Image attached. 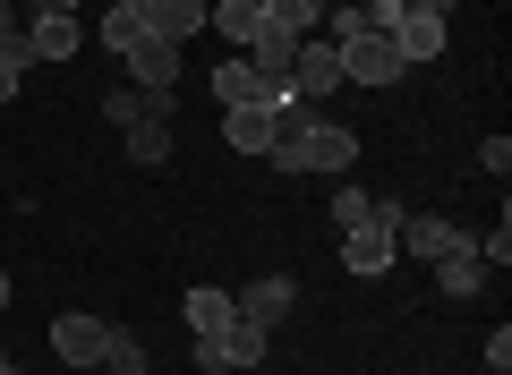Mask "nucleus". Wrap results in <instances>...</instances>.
I'll return each instance as SVG.
<instances>
[{
    "mask_svg": "<svg viewBox=\"0 0 512 375\" xmlns=\"http://www.w3.org/2000/svg\"><path fill=\"white\" fill-rule=\"evenodd\" d=\"M274 162H282V171H350V162H359V137H350V128L342 120H325V111H308V120H299V128H282V137H274Z\"/></svg>",
    "mask_w": 512,
    "mask_h": 375,
    "instance_id": "nucleus-1",
    "label": "nucleus"
},
{
    "mask_svg": "<svg viewBox=\"0 0 512 375\" xmlns=\"http://www.w3.org/2000/svg\"><path fill=\"white\" fill-rule=\"evenodd\" d=\"M402 214H410L402 197H367V214L342 231V265L359 273V282L384 273V265H402Z\"/></svg>",
    "mask_w": 512,
    "mask_h": 375,
    "instance_id": "nucleus-2",
    "label": "nucleus"
},
{
    "mask_svg": "<svg viewBox=\"0 0 512 375\" xmlns=\"http://www.w3.org/2000/svg\"><path fill=\"white\" fill-rule=\"evenodd\" d=\"M265 324H248V316H231L222 333H197V367L205 375H248V367H265Z\"/></svg>",
    "mask_w": 512,
    "mask_h": 375,
    "instance_id": "nucleus-3",
    "label": "nucleus"
},
{
    "mask_svg": "<svg viewBox=\"0 0 512 375\" xmlns=\"http://www.w3.org/2000/svg\"><path fill=\"white\" fill-rule=\"evenodd\" d=\"M478 239L461 231V222L444 214H402V256H419V265H444V256H470Z\"/></svg>",
    "mask_w": 512,
    "mask_h": 375,
    "instance_id": "nucleus-4",
    "label": "nucleus"
},
{
    "mask_svg": "<svg viewBox=\"0 0 512 375\" xmlns=\"http://www.w3.org/2000/svg\"><path fill=\"white\" fill-rule=\"evenodd\" d=\"M333 52H342V86H393V77H402V52L384 35H350V43H333Z\"/></svg>",
    "mask_w": 512,
    "mask_h": 375,
    "instance_id": "nucleus-5",
    "label": "nucleus"
},
{
    "mask_svg": "<svg viewBox=\"0 0 512 375\" xmlns=\"http://www.w3.org/2000/svg\"><path fill=\"white\" fill-rule=\"evenodd\" d=\"M291 94H299V103H325V94H342V52H333V43H308V35H299Z\"/></svg>",
    "mask_w": 512,
    "mask_h": 375,
    "instance_id": "nucleus-6",
    "label": "nucleus"
},
{
    "mask_svg": "<svg viewBox=\"0 0 512 375\" xmlns=\"http://www.w3.org/2000/svg\"><path fill=\"white\" fill-rule=\"evenodd\" d=\"M137 26L154 43H188V35H205V0H137Z\"/></svg>",
    "mask_w": 512,
    "mask_h": 375,
    "instance_id": "nucleus-7",
    "label": "nucleus"
},
{
    "mask_svg": "<svg viewBox=\"0 0 512 375\" xmlns=\"http://www.w3.org/2000/svg\"><path fill=\"white\" fill-rule=\"evenodd\" d=\"M231 307H239L248 324H265V333H274V324H282V316L299 307V282H291V273H265V282H248V290H239Z\"/></svg>",
    "mask_w": 512,
    "mask_h": 375,
    "instance_id": "nucleus-8",
    "label": "nucleus"
},
{
    "mask_svg": "<svg viewBox=\"0 0 512 375\" xmlns=\"http://www.w3.org/2000/svg\"><path fill=\"white\" fill-rule=\"evenodd\" d=\"M214 103H222V111H248V103H282V94L248 69V52H231V60L214 69Z\"/></svg>",
    "mask_w": 512,
    "mask_h": 375,
    "instance_id": "nucleus-9",
    "label": "nucleus"
},
{
    "mask_svg": "<svg viewBox=\"0 0 512 375\" xmlns=\"http://www.w3.org/2000/svg\"><path fill=\"white\" fill-rule=\"evenodd\" d=\"M120 137H128V154L146 162V171H154V162H171V94H154V103H146V120H128Z\"/></svg>",
    "mask_w": 512,
    "mask_h": 375,
    "instance_id": "nucleus-10",
    "label": "nucleus"
},
{
    "mask_svg": "<svg viewBox=\"0 0 512 375\" xmlns=\"http://www.w3.org/2000/svg\"><path fill=\"white\" fill-rule=\"evenodd\" d=\"M256 26H265V0H205V35H222L231 52H248Z\"/></svg>",
    "mask_w": 512,
    "mask_h": 375,
    "instance_id": "nucleus-11",
    "label": "nucleus"
},
{
    "mask_svg": "<svg viewBox=\"0 0 512 375\" xmlns=\"http://www.w3.org/2000/svg\"><path fill=\"white\" fill-rule=\"evenodd\" d=\"M128 77H137V94H171L180 86V43H137V52H128Z\"/></svg>",
    "mask_w": 512,
    "mask_h": 375,
    "instance_id": "nucleus-12",
    "label": "nucleus"
},
{
    "mask_svg": "<svg viewBox=\"0 0 512 375\" xmlns=\"http://www.w3.org/2000/svg\"><path fill=\"white\" fill-rule=\"evenodd\" d=\"M103 333H111L103 316H60L52 324V350L69 358V367H103Z\"/></svg>",
    "mask_w": 512,
    "mask_h": 375,
    "instance_id": "nucleus-13",
    "label": "nucleus"
},
{
    "mask_svg": "<svg viewBox=\"0 0 512 375\" xmlns=\"http://www.w3.org/2000/svg\"><path fill=\"white\" fill-rule=\"evenodd\" d=\"M77 52H86L77 18H26V60H77Z\"/></svg>",
    "mask_w": 512,
    "mask_h": 375,
    "instance_id": "nucleus-14",
    "label": "nucleus"
},
{
    "mask_svg": "<svg viewBox=\"0 0 512 375\" xmlns=\"http://www.w3.org/2000/svg\"><path fill=\"white\" fill-rule=\"evenodd\" d=\"M393 52H402V69H427V60H444V18H410L393 26Z\"/></svg>",
    "mask_w": 512,
    "mask_h": 375,
    "instance_id": "nucleus-15",
    "label": "nucleus"
},
{
    "mask_svg": "<svg viewBox=\"0 0 512 375\" xmlns=\"http://www.w3.org/2000/svg\"><path fill=\"white\" fill-rule=\"evenodd\" d=\"M146 367H154L146 341L128 333V324H111V333H103V375H146Z\"/></svg>",
    "mask_w": 512,
    "mask_h": 375,
    "instance_id": "nucleus-16",
    "label": "nucleus"
},
{
    "mask_svg": "<svg viewBox=\"0 0 512 375\" xmlns=\"http://www.w3.org/2000/svg\"><path fill=\"white\" fill-rule=\"evenodd\" d=\"M436 282H444V299H478V290H487V265H478V248H470V256H444Z\"/></svg>",
    "mask_w": 512,
    "mask_h": 375,
    "instance_id": "nucleus-17",
    "label": "nucleus"
},
{
    "mask_svg": "<svg viewBox=\"0 0 512 375\" xmlns=\"http://www.w3.org/2000/svg\"><path fill=\"white\" fill-rule=\"evenodd\" d=\"M94 43H103V52H137V43H146V26H137V9H103V26H94Z\"/></svg>",
    "mask_w": 512,
    "mask_h": 375,
    "instance_id": "nucleus-18",
    "label": "nucleus"
},
{
    "mask_svg": "<svg viewBox=\"0 0 512 375\" xmlns=\"http://www.w3.org/2000/svg\"><path fill=\"white\" fill-rule=\"evenodd\" d=\"M239 316V307H231V290H188V324H197V333H222V324H231Z\"/></svg>",
    "mask_w": 512,
    "mask_h": 375,
    "instance_id": "nucleus-19",
    "label": "nucleus"
},
{
    "mask_svg": "<svg viewBox=\"0 0 512 375\" xmlns=\"http://www.w3.org/2000/svg\"><path fill=\"white\" fill-rule=\"evenodd\" d=\"M265 18L291 26V35H308V26H325V0H265Z\"/></svg>",
    "mask_w": 512,
    "mask_h": 375,
    "instance_id": "nucleus-20",
    "label": "nucleus"
},
{
    "mask_svg": "<svg viewBox=\"0 0 512 375\" xmlns=\"http://www.w3.org/2000/svg\"><path fill=\"white\" fill-rule=\"evenodd\" d=\"M146 103H154V94H137V86H120V94H103V120H146Z\"/></svg>",
    "mask_w": 512,
    "mask_h": 375,
    "instance_id": "nucleus-21",
    "label": "nucleus"
},
{
    "mask_svg": "<svg viewBox=\"0 0 512 375\" xmlns=\"http://www.w3.org/2000/svg\"><path fill=\"white\" fill-rule=\"evenodd\" d=\"M0 52H26V9L18 0H0Z\"/></svg>",
    "mask_w": 512,
    "mask_h": 375,
    "instance_id": "nucleus-22",
    "label": "nucleus"
},
{
    "mask_svg": "<svg viewBox=\"0 0 512 375\" xmlns=\"http://www.w3.org/2000/svg\"><path fill=\"white\" fill-rule=\"evenodd\" d=\"M487 375H512V324H495V333H487Z\"/></svg>",
    "mask_w": 512,
    "mask_h": 375,
    "instance_id": "nucleus-23",
    "label": "nucleus"
},
{
    "mask_svg": "<svg viewBox=\"0 0 512 375\" xmlns=\"http://www.w3.org/2000/svg\"><path fill=\"white\" fill-rule=\"evenodd\" d=\"M367 214V188H333V222H342V231H350V222H359Z\"/></svg>",
    "mask_w": 512,
    "mask_h": 375,
    "instance_id": "nucleus-24",
    "label": "nucleus"
},
{
    "mask_svg": "<svg viewBox=\"0 0 512 375\" xmlns=\"http://www.w3.org/2000/svg\"><path fill=\"white\" fill-rule=\"evenodd\" d=\"M26 69H35V60H26V52H0V103L18 94V77H26Z\"/></svg>",
    "mask_w": 512,
    "mask_h": 375,
    "instance_id": "nucleus-25",
    "label": "nucleus"
},
{
    "mask_svg": "<svg viewBox=\"0 0 512 375\" xmlns=\"http://www.w3.org/2000/svg\"><path fill=\"white\" fill-rule=\"evenodd\" d=\"M478 162H487V171L504 179V171H512V137H487V145H478Z\"/></svg>",
    "mask_w": 512,
    "mask_h": 375,
    "instance_id": "nucleus-26",
    "label": "nucleus"
},
{
    "mask_svg": "<svg viewBox=\"0 0 512 375\" xmlns=\"http://www.w3.org/2000/svg\"><path fill=\"white\" fill-rule=\"evenodd\" d=\"M410 18H453V0H402Z\"/></svg>",
    "mask_w": 512,
    "mask_h": 375,
    "instance_id": "nucleus-27",
    "label": "nucleus"
},
{
    "mask_svg": "<svg viewBox=\"0 0 512 375\" xmlns=\"http://www.w3.org/2000/svg\"><path fill=\"white\" fill-rule=\"evenodd\" d=\"M0 375H26V367H18V358H9V350H0Z\"/></svg>",
    "mask_w": 512,
    "mask_h": 375,
    "instance_id": "nucleus-28",
    "label": "nucleus"
},
{
    "mask_svg": "<svg viewBox=\"0 0 512 375\" xmlns=\"http://www.w3.org/2000/svg\"><path fill=\"white\" fill-rule=\"evenodd\" d=\"M0 307H9V273H0Z\"/></svg>",
    "mask_w": 512,
    "mask_h": 375,
    "instance_id": "nucleus-29",
    "label": "nucleus"
},
{
    "mask_svg": "<svg viewBox=\"0 0 512 375\" xmlns=\"http://www.w3.org/2000/svg\"><path fill=\"white\" fill-rule=\"evenodd\" d=\"M111 9H137V0H111Z\"/></svg>",
    "mask_w": 512,
    "mask_h": 375,
    "instance_id": "nucleus-30",
    "label": "nucleus"
},
{
    "mask_svg": "<svg viewBox=\"0 0 512 375\" xmlns=\"http://www.w3.org/2000/svg\"><path fill=\"white\" fill-rule=\"evenodd\" d=\"M18 9H35V0H18Z\"/></svg>",
    "mask_w": 512,
    "mask_h": 375,
    "instance_id": "nucleus-31",
    "label": "nucleus"
}]
</instances>
